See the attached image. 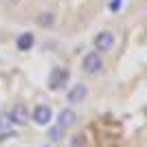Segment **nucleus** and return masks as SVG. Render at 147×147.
Listing matches in <instances>:
<instances>
[{
  "label": "nucleus",
  "instance_id": "f257e3e1",
  "mask_svg": "<svg viewBox=\"0 0 147 147\" xmlns=\"http://www.w3.org/2000/svg\"><path fill=\"white\" fill-rule=\"evenodd\" d=\"M68 77H70V73H68L64 66H57L51 70V77H49V86L53 88V90H57V88H64L68 84Z\"/></svg>",
  "mask_w": 147,
  "mask_h": 147
},
{
  "label": "nucleus",
  "instance_id": "0eeeda50",
  "mask_svg": "<svg viewBox=\"0 0 147 147\" xmlns=\"http://www.w3.org/2000/svg\"><path fill=\"white\" fill-rule=\"evenodd\" d=\"M86 94H88V86L86 84H77V86H73V90L68 92V103H81L86 99Z\"/></svg>",
  "mask_w": 147,
  "mask_h": 147
},
{
  "label": "nucleus",
  "instance_id": "ddd939ff",
  "mask_svg": "<svg viewBox=\"0 0 147 147\" xmlns=\"http://www.w3.org/2000/svg\"><path fill=\"white\" fill-rule=\"evenodd\" d=\"M9 2H13V5H18V2H20V0H9Z\"/></svg>",
  "mask_w": 147,
  "mask_h": 147
},
{
  "label": "nucleus",
  "instance_id": "9b49d317",
  "mask_svg": "<svg viewBox=\"0 0 147 147\" xmlns=\"http://www.w3.org/2000/svg\"><path fill=\"white\" fill-rule=\"evenodd\" d=\"M108 9H110V11H119V9H121V0H110V2H108Z\"/></svg>",
  "mask_w": 147,
  "mask_h": 147
},
{
  "label": "nucleus",
  "instance_id": "39448f33",
  "mask_svg": "<svg viewBox=\"0 0 147 147\" xmlns=\"http://www.w3.org/2000/svg\"><path fill=\"white\" fill-rule=\"evenodd\" d=\"M26 119H29V112H26L24 105H20V103H18V105H13L11 110H9V121L16 123V125H24Z\"/></svg>",
  "mask_w": 147,
  "mask_h": 147
},
{
  "label": "nucleus",
  "instance_id": "423d86ee",
  "mask_svg": "<svg viewBox=\"0 0 147 147\" xmlns=\"http://www.w3.org/2000/svg\"><path fill=\"white\" fill-rule=\"evenodd\" d=\"M75 121H77V114H75L70 108H66V110L59 112V121H57V125H59V127L66 132V129H70V127L75 125Z\"/></svg>",
  "mask_w": 147,
  "mask_h": 147
},
{
  "label": "nucleus",
  "instance_id": "20e7f679",
  "mask_svg": "<svg viewBox=\"0 0 147 147\" xmlns=\"http://www.w3.org/2000/svg\"><path fill=\"white\" fill-rule=\"evenodd\" d=\"M51 117H53V112H51L49 105H35V110H33V121H35L37 125H49Z\"/></svg>",
  "mask_w": 147,
  "mask_h": 147
},
{
  "label": "nucleus",
  "instance_id": "f8f14e48",
  "mask_svg": "<svg viewBox=\"0 0 147 147\" xmlns=\"http://www.w3.org/2000/svg\"><path fill=\"white\" fill-rule=\"evenodd\" d=\"M84 138H86V136H84V134L75 136V141H73V147H84V143H86V141H84Z\"/></svg>",
  "mask_w": 147,
  "mask_h": 147
},
{
  "label": "nucleus",
  "instance_id": "6e6552de",
  "mask_svg": "<svg viewBox=\"0 0 147 147\" xmlns=\"http://www.w3.org/2000/svg\"><path fill=\"white\" fill-rule=\"evenodd\" d=\"M33 42H35V40H33V33H29V31H26V33H22V35L18 37V51H29L31 46H33Z\"/></svg>",
  "mask_w": 147,
  "mask_h": 147
},
{
  "label": "nucleus",
  "instance_id": "9d476101",
  "mask_svg": "<svg viewBox=\"0 0 147 147\" xmlns=\"http://www.w3.org/2000/svg\"><path fill=\"white\" fill-rule=\"evenodd\" d=\"M64 134H66V132H64L59 125H53V127L49 129V138L51 141H59V138H64Z\"/></svg>",
  "mask_w": 147,
  "mask_h": 147
},
{
  "label": "nucleus",
  "instance_id": "1a4fd4ad",
  "mask_svg": "<svg viewBox=\"0 0 147 147\" xmlns=\"http://www.w3.org/2000/svg\"><path fill=\"white\" fill-rule=\"evenodd\" d=\"M35 22H37L40 26H51L53 22H55V16H53V13H49V11H44V13H40V16H37Z\"/></svg>",
  "mask_w": 147,
  "mask_h": 147
},
{
  "label": "nucleus",
  "instance_id": "f03ea898",
  "mask_svg": "<svg viewBox=\"0 0 147 147\" xmlns=\"http://www.w3.org/2000/svg\"><path fill=\"white\" fill-rule=\"evenodd\" d=\"M81 68H84L86 73L94 75V73H99V70L103 68V59H101V55H99V53H88V55L84 57V64H81Z\"/></svg>",
  "mask_w": 147,
  "mask_h": 147
},
{
  "label": "nucleus",
  "instance_id": "7ed1b4c3",
  "mask_svg": "<svg viewBox=\"0 0 147 147\" xmlns=\"http://www.w3.org/2000/svg\"><path fill=\"white\" fill-rule=\"evenodd\" d=\"M112 46H114V35H112L110 31H101V33H97V37H94V49H97V51L108 53V51H112Z\"/></svg>",
  "mask_w": 147,
  "mask_h": 147
}]
</instances>
